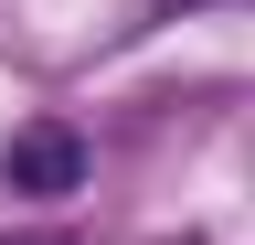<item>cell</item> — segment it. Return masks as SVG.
<instances>
[{
	"mask_svg": "<svg viewBox=\"0 0 255 245\" xmlns=\"http://www.w3.org/2000/svg\"><path fill=\"white\" fill-rule=\"evenodd\" d=\"M234 11H255V0H234Z\"/></svg>",
	"mask_w": 255,
	"mask_h": 245,
	"instance_id": "2",
	"label": "cell"
},
{
	"mask_svg": "<svg viewBox=\"0 0 255 245\" xmlns=\"http://www.w3.org/2000/svg\"><path fill=\"white\" fill-rule=\"evenodd\" d=\"M75 181H85V139L64 117H43V128H21L0 149V192H21V203H64Z\"/></svg>",
	"mask_w": 255,
	"mask_h": 245,
	"instance_id": "1",
	"label": "cell"
}]
</instances>
